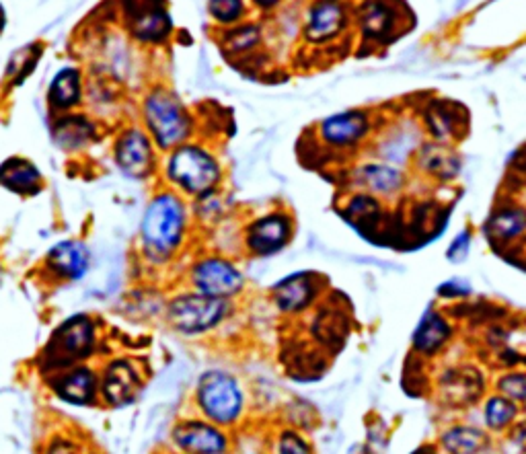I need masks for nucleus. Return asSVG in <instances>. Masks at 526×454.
<instances>
[{
    "label": "nucleus",
    "instance_id": "nucleus-28",
    "mask_svg": "<svg viewBox=\"0 0 526 454\" xmlns=\"http://www.w3.org/2000/svg\"><path fill=\"white\" fill-rule=\"evenodd\" d=\"M498 389L508 399L518 401V403H526V374H522V372L506 374L504 378H500Z\"/></svg>",
    "mask_w": 526,
    "mask_h": 454
},
{
    "label": "nucleus",
    "instance_id": "nucleus-13",
    "mask_svg": "<svg viewBox=\"0 0 526 454\" xmlns=\"http://www.w3.org/2000/svg\"><path fill=\"white\" fill-rule=\"evenodd\" d=\"M346 23L344 7L340 0H319L313 5L307 25V37L311 42H327L342 31Z\"/></svg>",
    "mask_w": 526,
    "mask_h": 454
},
{
    "label": "nucleus",
    "instance_id": "nucleus-6",
    "mask_svg": "<svg viewBox=\"0 0 526 454\" xmlns=\"http://www.w3.org/2000/svg\"><path fill=\"white\" fill-rule=\"evenodd\" d=\"M194 284L198 292L214 296V298H227L237 294L245 280L241 272L233 266V263L224 259H206L194 268Z\"/></svg>",
    "mask_w": 526,
    "mask_h": 454
},
{
    "label": "nucleus",
    "instance_id": "nucleus-30",
    "mask_svg": "<svg viewBox=\"0 0 526 454\" xmlns=\"http://www.w3.org/2000/svg\"><path fill=\"white\" fill-rule=\"evenodd\" d=\"M257 42V31L253 29V27H243V29H239L235 35H233V40H231V44L235 46V50H243V48H247V46H251V44H255Z\"/></svg>",
    "mask_w": 526,
    "mask_h": 454
},
{
    "label": "nucleus",
    "instance_id": "nucleus-2",
    "mask_svg": "<svg viewBox=\"0 0 526 454\" xmlns=\"http://www.w3.org/2000/svg\"><path fill=\"white\" fill-rule=\"evenodd\" d=\"M198 403L208 420L233 424L243 411V391L231 374L210 370L198 383Z\"/></svg>",
    "mask_w": 526,
    "mask_h": 454
},
{
    "label": "nucleus",
    "instance_id": "nucleus-27",
    "mask_svg": "<svg viewBox=\"0 0 526 454\" xmlns=\"http://www.w3.org/2000/svg\"><path fill=\"white\" fill-rule=\"evenodd\" d=\"M243 0H210V13L220 23H233L243 15Z\"/></svg>",
    "mask_w": 526,
    "mask_h": 454
},
{
    "label": "nucleus",
    "instance_id": "nucleus-11",
    "mask_svg": "<svg viewBox=\"0 0 526 454\" xmlns=\"http://www.w3.org/2000/svg\"><path fill=\"white\" fill-rule=\"evenodd\" d=\"M116 161L126 175L134 179L144 177L153 161L148 138L140 130H128L116 146Z\"/></svg>",
    "mask_w": 526,
    "mask_h": 454
},
{
    "label": "nucleus",
    "instance_id": "nucleus-10",
    "mask_svg": "<svg viewBox=\"0 0 526 454\" xmlns=\"http://www.w3.org/2000/svg\"><path fill=\"white\" fill-rule=\"evenodd\" d=\"M173 442L194 454H220L227 448V438L222 432L206 422H187L173 430Z\"/></svg>",
    "mask_w": 526,
    "mask_h": 454
},
{
    "label": "nucleus",
    "instance_id": "nucleus-3",
    "mask_svg": "<svg viewBox=\"0 0 526 454\" xmlns=\"http://www.w3.org/2000/svg\"><path fill=\"white\" fill-rule=\"evenodd\" d=\"M229 313V302L208 294H185L171 302L169 321L171 325L187 335L204 333L216 327Z\"/></svg>",
    "mask_w": 526,
    "mask_h": 454
},
{
    "label": "nucleus",
    "instance_id": "nucleus-16",
    "mask_svg": "<svg viewBox=\"0 0 526 454\" xmlns=\"http://www.w3.org/2000/svg\"><path fill=\"white\" fill-rule=\"evenodd\" d=\"M97 376L89 368H77L56 383L58 395L74 405L89 403L97 393Z\"/></svg>",
    "mask_w": 526,
    "mask_h": 454
},
{
    "label": "nucleus",
    "instance_id": "nucleus-18",
    "mask_svg": "<svg viewBox=\"0 0 526 454\" xmlns=\"http://www.w3.org/2000/svg\"><path fill=\"white\" fill-rule=\"evenodd\" d=\"M448 337L450 327L444 317L430 311L424 315L416 333H413V348L422 354H434L448 342Z\"/></svg>",
    "mask_w": 526,
    "mask_h": 454
},
{
    "label": "nucleus",
    "instance_id": "nucleus-9",
    "mask_svg": "<svg viewBox=\"0 0 526 454\" xmlns=\"http://www.w3.org/2000/svg\"><path fill=\"white\" fill-rule=\"evenodd\" d=\"M290 233L292 226L286 216L270 214L251 226L247 235V245L257 255H272L288 243Z\"/></svg>",
    "mask_w": 526,
    "mask_h": 454
},
{
    "label": "nucleus",
    "instance_id": "nucleus-31",
    "mask_svg": "<svg viewBox=\"0 0 526 454\" xmlns=\"http://www.w3.org/2000/svg\"><path fill=\"white\" fill-rule=\"evenodd\" d=\"M467 253H469V235L463 233V235L457 237V241L453 243V247L448 249V257L453 259L455 263H459V261H463V259L467 257Z\"/></svg>",
    "mask_w": 526,
    "mask_h": 454
},
{
    "label": "nucleus",
    "instance_id": "nucleus-4",
    "mask_svg": "<svg viewBox=\"0 0 526 454\" xmlns=\"http://www.w3.org/2000/svg\"><path fill=\"white\" fill-rule=\"evenodd\" d=\"M169 179L190 194H204L220 177L216 161L198 146H181L167 167Z\"/></svg>",
    "mask_w": 526,
    "mask_h": 454
},
{
    "label": "nucleus",
    "instance_id": "nucleus-20",
    "mask_svg": "<svg viewBox=\"0 0 526 454\" xmlns=\"http://www.w3.org/2000/svg\"><path fill=\"white\" fill-rule=\"evenodd\" d=\"M3 183L17 194H37L42 187V175L37 169L23 159H11L3 165Z\"/></svg>",
    "mask_w": 526,
    "mask_h": 454
},
{
    "label": "nucleus",
    "instance_id": "nucleus-14",
    "mask_svg": "<svg viewBox=\"0 0 526 454\" xmlns=\"http://www.w3.org/2000/svg\"><path fill=\"white\" fill-rule=\"evenodd\" d=\"M368 132V118L360 111L337 113L321 124V134L327 142L337 146H348L360 140Z\"/></svg>",
    "mask_w": 526,
    "mask_h": 454
},
{
    "label": "nucleus",
    "instance_id": "nucleus-17",
    "mask_svg": "<svg viewBox=\"0 0 526 454\" xmlns=\"http://www.w3.org/2000/svg\"><path fill=\"white\" fill-rule=\"evenodd\" d=\"M278 307L284 311H300L305 309L315 296V288L309 276L298 274L282 280L274 290Z\"/></svg>",
    "mask_w": 526,
    "mask_h": 454
},
{
    "label": "nucleus",
    "instance_id": "nucleus-7",
    "mask_svg": "<svg viewBox=\"0 0 526 454\" xmlns=\"http://www.w3.org/2000/svg\"><path fill=\"white\" fill-rule=\"evenodd\" d=\"M128 15L132 33L144 42H161L171 31V19L167 11L157 3L132 0V9H128Z\"/></svg>",
    "mask_w": 526,
    "mask_h": 454
},
{
    "label": "nucleus",
    "instance_id": "nucleus-15",
    "mask_svg": "<svg viewBox=\"0 0 526 454\" xmlns=\"http://www.w3.org/2000/svg\"><path fill=\"white\" fill-rule=\"evenodd\" d=\"M48 261L58 276L68 280H79L89 268V253L83 243L64 241L48 253Z\"/></svg>",
    "mask_w": 526,
    "mask_h": 454
},
{
    "label": "nucleus",
    "instance_id": "nucleus-12",
    "mask_svg": "<svg viewBox=\"0 0 526 454\" xmlns=\"http://www.w3.org/2000/svg\"><path fill=\"white\" fill-rule=\"evenodd\" d=\"M138 387H140V381H138L132 364L126 360H120L105 370L101 393L107 403L120 407L134 399V393H138Z\"/></svg>",
    "mask_w": 526,
    "mask_h": 454
},
{
    "label": "nucleus",
    "instance_id": "nucleus-32",
    "mask_svg": "<svg viewBox=\"0 0 526 454\" xmlns=\"http://www.w3.org/2000/svg\"><path fill=\"white\" fill-rule=\"evenodd\" d=\"M255 3L261 5V7H274V5L278 3V0H255Z\"/></svg>",
    "mask_w": 526,
    "mask_h": 454
},
{
    "label": "nucleus",
    "instance_id": "nucleus-1",
    "mask_svg": "<svg viewBox=\"0 0 526 454\" xmlns=\"http://www.w3.org/2000/svg\"><path fill=\"white\" fill-rule=\"evenodd\" d=\"M183 222V204L171 194L157 196L142 218L140 233L144 247L153 255H169L179 245Z\"/></svg>",
    "mask_w": 526,
    "mask_h": 454
},
{
    "label": "nucleus",
    "instance_id": "nucleus-25",
    "mask_svg": "<svg viewBox=\"0 0 526 454\" xmlns=\"http://www.w3.org/2000/svg\"><path fill=\"white\" fill-rule=\"evenodd\" d=\"M362 23H364L366 35L379 37L385 31H389L393 23V13L383 3H368L362 11Z\"/></svg>",
    "mask_w": 526,
    "mask_h": 454
},
{
    "label": "nucleus",
    "instance_id": "nucleus-5",
    "mask_svg": "<svg viewBox=\"0 0 526 454\" xmlns=\"http://www.w3.org/2000/svg\"><path fill=\"white\" fill-rule=\"evenodd\" d=\"M144 111L148 130L161 148L177 146L190 134V120H187L181 103L175 97L167 93H153L146 99Z\"/></svg>",
    "mask_w": 526,
    "mask_h": 454
},
{
    "label": "nucleus",
    "instance_id": "nucleus-19",
    "mask_svg": "<svg viewBox=\"0 0 526 454\" xmlns=\"http://www.w3.org/2000/svg\"><path fill=\"white\" fill-rule=\"evenodd\" d=\"M485 231L492 239L510 241L526 231V210L520 206H506L496 210L485 224Z\"/></svg>",
    "mask_w": 526,
    "mask_h": 454
},
{
    "label": "nucleus",
    "instance_id": "nucleus-24",
    "mask_svg": "<svg viewBox=\"0 0 526 454\" xmlns=\"http://www.w3.org/2000/svg\"><path fill=\"white\" fill-rule=\"evenodd\" d=\"M483 415H485V424L492 430H504L516 420L518 407L516 401L508 399L506 395H496L492 399H487Z\"/></svg>",
    "mask_w": 526,
    "mask_h": 454
},
{
    "label": "nucleus",
    "instance_id": "nucleus-23",
    "mask_svg": "<svg viewBox=\"0 0 526 454\" xmlns=\"http://www.w3.org/2000/svg\"><path fill=\"white\" fill-rule=\"evenodd\" d=\"M93 136V126L85 118H66L56 124L54 138L62 148H79Z\"/></svg>",
    "mask_w": 526,
    "mask_h": 454
},
{
    "label": "nucleus",
    "instance_id": "nucleus-22",
    "mask_svg": "<svg viewBox=\"0 0 526 454\" xmlns=\"http://www.w3.org/2000/svg\"><path fill=\"white\" fill-rule=\"evenodd\" d=\"M442 446L450 454H477L487 446V436L477 428H455L444 434Z\"/></svg>",
    "mask_w": 526,
    "mask_h": 454
},
{
    "label": "nucleus",
    "instance_id": "nucleus-21",
    "mask_svg": "<svg viewBox=\"0 0 526 454\" xmlns=\"http://www.w3.org/2000/svg\"><path fill=\"white\" fill-rule=\"evenodd\" d=\"M81 99V74L74 68L60 70L50 87V101L58 109H68Z\"/></svg>",
    "mask_w": 526,
    "mask_h": 454
},
{
    "label": "nucleus",
    "instance_id": "nucleus-33",
    "mask_svg": "<svg viewBox=\"0 0 526 454\" xmlns=\"http://www.w3.org/2000/svg\"><path fill=\"white\" fill-rule=\"evenodd\" d=\"M416 454H434V452H432V450H428V448H422V450H418Z\"/></svg>",
    "mask_w": 526,
    "mask_h": 454
},
{
    "label": "nucleus",
    "instance_id": "nucleus-8",
    "mask_svg": "<svg viewBox=\"0 0 526 454\" xmlns=\"http://www.w3.org/2000/svg\"><path fill=\"white\" fill-rule=\"evenodd\" d=\"M93 348V325L87 317H72L52 339V350L58 358H85Z\"/></svg>",
    "mask_w": 526,
    "mask_h": 454
},
{
    "label": "nucleus",
    "instance_id": "nucleus-29",
    "mask_svg": "<svg viewBox=\"0 0 526 454\" xmlns=\"http://www.w3.org/2000/svg\"><path fill=\"white\" fill-rule=\"evenodd\" d=\"M280 454H311L309 446L296 434H284L280 442Z\"/></svg>",
    "mask_w": 526,
    "mask_h": 454
},
{
    "label": "nucleus",
    "instance_id": "nucleus-26",
    "mask_svg": "<svg viewBox=\"0 0 526 454\" xmlns=\"http://www.w3.org/2000/svg\"><path fill=\"white\" fill-rule=\"evenodd\" d=\"M364 181L377 192H393L401 185V175L395 169L374 165L364 169Z\"/></svg>",
    "mask_w": 526,
    "mask_h": 454
}]
</instances>
